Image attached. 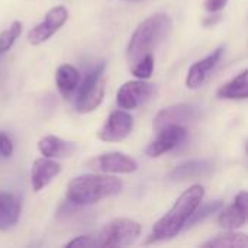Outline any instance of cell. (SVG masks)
<instances>
[{
  "label": "cell",
  "instance_id": "obj_1",
  "mask_svg": "<svg viewBox=\"0 0 248 248\" xmlns=\"http://www.w3.org/2000/svg\"><path fill=\"white\" fill-rule=\"evenodd\" d=\"M205 198V187L202 185H192L186 189L174 202V205L167 211L153 227L150 235L145 240V244H155L173 240L177 237L185 228L195 212V209L201 205Z\"/></svg>",
  "mask_w": 248,
  "mask_h": 248
},
{
  "label": "cell",
  "instance_id": "obj_2",
  "mask_svg": "<svg viewBox=\"0 0 248 248\" xmlns=\"http://www.w3.org/2000/svg\"><path fill=\"white\" fill-rule=\"evenodd\" d=\"M173 29V20L167 13H155L142 20L134 31L128 46L126 60L132 67L137 61L153 54L163 44Z\"/></svg>",
  "mask_w": 248,
  "mask_h": 248
},
{
  "label": "cell",
  "instance_id": "obj_3",
  "mask_svg": "<svg viewBox=\"0 0 248 248\" xmlns=\"http://www.w3.org/2000/svg\"><path fill=\"white\" fill-rule=\"evenodd\" d=\"M122 182L110 174H81L67 185V201L77 206H87L100 202L105 198L116 196L122 192Z\"/></svg>",
  "mask_w": 248,
  "mask_h": 248
},
{
  "label": "cell",
  "instance_id": "obj_4",
  "mask_svg": "<svg viewBox=\"0 0 248 248\" xmlns=\"http://www.w3.org/2000/svg\"><path fill=\"white\" fill-rule=\"evenodd\" d=\"M105 70L106 62H99L86 77L81 83H78L77 87V96H76V110L80 113H90L94 109L100 106L105 97Z\"/></svg>",
  "mask_w": 248,
  "mask_h": 248
},
{
  "label": "cell",
  "instance_id": "obj_5",
  "mask_svg": "<svg viewBox=\"0 0 248 248\" xmlns=\"http://www.w3.org/2000/svg\"><path fill=\"white\" fill-rule=\"evenodd\" d=\"M141 232L142 227L140 222L128 218H116L102 228L96 238V243L97 247H128L140 238Z\"/></svg>",
  "mask_w": 248,
  "mask_h": 248
},
{
  "label": "cell",
  "instance_id": "obj_6",
  "mask_svg": "<svg viewBox=\"0 0 248 248\" xmlns=\"http://www.w3.org/2000/svg\"><path fill=\"white\" fill-rule=\"evenodd\" d=\"M86 167L106 174H131L138 170V163L124 153L110 151L89 158L86 161Z\"/></svg>",
  "mask_w": 248,
  "mask_h": 248
},
{
  "label": "cell",
  "instance_id": "obj_7",
  "mask_svg": "<svg viewBox=\"0 0 248 248\" xmlns=\"http://www.w3.org/2000/svg\"><path fill=\"white\" fill-rule=\"evenodd\" d=\"M155 92L154 84L147 80H129L116 92V105L124 110H134L147 103Z\"/></svg>",
  "mask_w": 248,
  "mask_h": 248
},
{
  "label": "cell",
  "instance_id": "obj_8",
  "mask_svg": "<svg viewBox=\"0 0 248 248\" xmlns=\"http://www.w3.org/2000/svg\"><path fill=\"white\" fill-rule=\"evenodd\" d=\"M68 19V10L65 6H55L45 13V17L41 23H36L28 32V42L33 46L46 42L54 33L65 25Z\"/></svg>",
  "mask_w": 248,
  "mask_h": 248
},
{
  "label": "cell",
  "instance_id": "obj_9",
  "mask_svg": "<svg viewBox=\"0 0 248 248\" xmlns=\"http://www.w3.org/2000/svg\"><path fill=\"white\" fill-rule=\"evenodd\" d=\"M201 115V110L196 105L190 103H179L173 105L169 108L161 109L153 122L154 132H158L167 126H174V125H183L186 126L190 122H195Z\"/></svg>",
  "mask_w": 248,
  "mask_h": 248
},
{
  "label": "cell",
  "instance_id": "obj_10",
  "mask_svg": "<svg viewBox=\"0 0 248 248\" xmlns=\"http://www.w3.org/2000/svg\"><path fill=\"white\" fill-rule=\"evenodd\" d=\"M134 128V118L128 110L118 109L109 113L102 128L97 131V138L105 142H119L129 137Z\"/></svg>",
  "mask_w": 248,
  "mask_h": 248
},
{
  "label": "cell",
  "instance_id": "obj_11",
  "mask_svg": "<svg viewBox=\"0 0 248 248\" xmlns=\"http://www.w3.org/2000/svg\"><path fill=\"white\" fill-rule=\"evenodd\" d=\"M157 134V138L148 144L145 148V154L150 158H157L171 150H174L179 144H182L187 137V128L183 125L167 126Z\"/></svg>",
  "mask_w": 248,
  "mask_h": 248
},
{
  "label": "cell",
  "instance_id": "obj_12",
  "mask_svg": "<svg viewBox=\"0 0 248 248\" xmlns=\"http://www.w3.org/2000/svg\"><path fill=\"white\" fill-rule=\"evenodd\" d=\"M222 209V208H221ZM247 212H248V193L246 190H241L234 202L221 211L218 217V224L221 228L227 231H234L247 224Z\"/></svg>",
  "mask_w": 248,
  "mask_h": 248
},
{
  "label": "cell",
  "instance_id": "obj_13",
  "mask_svg": "<svg viewBox=\"0 0 248 248\" xmlns=\"http://www.w3.org/2000/svg\"><path fill=\"white\" fill-rule=\"evenodd\" d=\"M224 54V46H219L217 49H214L209 55H206L205 58L196 61L187 71L186 76V86L192 90L199 89L208 78L209 73L217 67V64L219 62L221 57Z\"/></svg>",
  "mask_w": 248,
  "mask_h": 248
},
{
  "label": "cell",
  "instance_id": "obj_14",
  "mask_svg": "<svg viewBox=\"0 0 248 248\" xmlns=\"http://www.w3.org/2000/svg\"><path fill=\"white\" fill-rule=\"evenodd\" d=\"M61 173V164L48 157L36 158L31 169V186L33 192H41Z\"/></svg>",
  "mask_w": 248,
  "mask_h": 248
},
{
  "label": "cell",
  "instance_id": "obj_15",
  "mask_svg": "<svg viewBox=\"0 0 248 248\" xmlns=\"http://www.w3.org/2000/svg\"><path fill=\"white\" fill-rule=\"evenodd\" d=\"M214 170H215V163L212 160H190L174 167L169 173V179L174 182H183L189 179H202V177L211 176Z\"/></svg>",
  "mask_w": 248,
  "mask_h": 248
},
{
  "label": "cell",
  "instance_id": "obj_16",
  "mask_svg": "<svg viewBox=\"0 0 248 248\" xmlns=\"http://www.w3.org/2000/svg\"><path fill=\"white\" fill-rule=\"evenodd\" d=\"M20 212V198L9 192H0V231L12 230L17 224Z\"/></svg>",
  "mask_w": 248,
  "mask_h": 248
},
{
  "label": "cell",
  "instance_id": "obj_17",
  "mask_svg": "<svg viewBox=\"0 0 248 248\" xmlns=\"http://www.w3.org/2000/svg\"><path fill=\"white\" fill-rule=\"evenodd\" d=\"M38 150L44 157L48 158H68L76 153L77 147L73 141L58 138L55 135H45L39 140Z\"/></svg>",
  "mask_w": 248,
  "mask_h": 248
},
{
  "label": "cell",
  "instance_id": "obj_18",
  "mask_svg": "<svg viewBox=\"0 0 248 248\" xmlns=\"http://www.w3.org/2000/svg\"><path fill=\"white\" fill-rule=\"evenodd\" d=\"M217 97L222 100H246L248 97V70L244 68L234 78L224 83L217 90Z\"/></svg>",
  "mask_w": 248,
  "mask_h": 248
},
{
  "label": "cell",
  "instance_id": "obj_19",
  "mask_svg": "<svg viewBox=\"0 0 248 248\" xmlns=\"http://www.w3.org/2000/svg\"><path fill=\"white\" fill-rule=\"evenodd\" d=\"M80 83V73L71 64H61L55 71V86L60 94L65 99H70Z\"/></svg>",
  "mask_w": 248,
  "mask_h": 248
},
{
  "label": "cell",
  "instance_id": "obj_20",
  "mask_svg": "<svg viewBox=\"0 0 248 248\" xmlns=\"http://www.w3.org/2000/svg\"><path fill=\"white\" fill-rule=\"evenodd\" d=\"M201 247L203 248H247L248 238L246 234L234 231H227L224 234L211 238L209 241L203 243Z\"/></svg>",
  "mask_w": 248,
  "mask_h": 248
},
{
  "label": "cell",
  "instance_id": "obj_21",
  "mask_svg": "<svg viewBox=\"0 0 248 248\" xmlns=\"http://www.w3.org/2000/svg\"><path fill=\"white\" fill-rule=\"evenodd\" d=\"M221 208H222V202L221 201H214V202H208V203H205V205H199L196 209H195V212L192 214V217L189 218V221H187V224H186V228H190V227H195L196 224H199V222H203L205 219H208V218H211L212 215H215V214H218L219 211H221ZM185 228V230H186Z\"/></svg>",
  "mask_w": 248,
  "mask_h": 248
},
{
  "label": "cell",
  "instance_id": "obj_22",
  "mask_svg": "<svg viewBox=\"0 0 248 248\" xmlns=\"http://www.w3.org/2000/svg\"><path fill=\"white\" fill-rule=\"evenodd\" d=\"M22 28L23 26L20 20H13L7 29L0 32V55L7 52L13 46V44L22 33Z\"/></svg>",
  "mask_w": 248,
  "mask_h": 248
},
{
  "label": "cell",
  "instance_id": "obj_23",
  "mask_svg": "<svg viewBox=\"0 0 248 248\" xmlns=\"http://www.w3.org/2000/svg\"><path fill=\"white\" fill-rule=\"evenodd\" d=\"M131 71L137 78L148 80L154 71V54H148L144 58H141L140 61H137L131 67Z\"/></svg>",
  "mask_w": 248,
  "mask_h": 248
},
{
  "label": "cell",
  "instance_id": "obj_24",
  "mask_svg": "<svg viewBox=\"0 0 248 248\" xmlns=\"http://www.w3.org/2000/svg\"><path fill=\"white\" fill-rule=\"evenodd\" d=\"M67 248L73 247H81V248H93L97 247V243H96V238L90 237V235H78L76 238H73L71 241H68L65 244Z\"/></svg>",
  "mask_w": 248,
  "mask_h": 248
},
{
  "label": "cell",
  "instance_id": "obj_25",
  "mask_svg": "<svg viewBox=\"0 0 248 248\" xmlns=\"http://www.w3.org/2000/svg\"><path fill=\"white\" fill-rule=\"evenodd\" d=\"M13 154V144L6 132H0V155L9 158Z\"/></svg>",
  "mask_w": 248,
  "mask_h": 248
},
{
  "label": "cell",
  "instance_id": "obj_26",
  "mask_svg": "<svg viewBox=\"0 0 248 248\" xmlns=\"http://www.w3.org/2000/svg\"><path fill=\"white\" fill-rule=\"evenodd\" d=\"M228 4V0H205L203 7L209 13H218Z\"/></svg>",
  "mask_w": 248,
  "mask_h": 248
},
{
  "label": "cell",
  "instance_id": "obj_27",
  "mask_svg": "<svg viewBox=\"0 0 248 248\" xmlns=\"http://www.w3.org/2000/svg\"><path fill=\"white\" fill-rule=\"evenodd\" d=\"M221 19H222V15L217 13V15H212V16H206V17L203 19L202 23H203L206 28H209V26H212V25H217Z\"/></svg>",
  "mask_w": 248,
  "mask_h": 248
},
{
  "label": "cell",
  "instance_id": "obj_28",
  "mask_svg": "<svg viewBox=\"0 0 248 248\" xmlns=\"http://www.w3.org/2000/svg\"><path fill=\"white\" fill-rule=\"evenodd\" d=\"M125 1H140V0H125Z\"/></svg>",
  "mask_w": 248,
  "mask_h": 248
}]
</instances>
